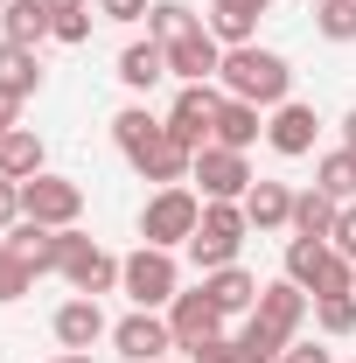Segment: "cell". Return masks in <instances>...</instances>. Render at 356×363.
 <instances>
[{"mask_svg":"<svg viewBox=\"0 0 356 363\" xmlns=\"http://www.w3.org/2000/svg\"><path fill=\"white\" fill-rule=\"evenodd\" d=\"M314 321H321V335H356V294H328V301H314Z\"/></svg>","mask_w":356,"mask_h":363,"instance_id":"cell-30","label":"cell"},{"mask_svg":"<svg viewBox=\"0 0 356 363\" xmlns=\"http://www.w3.org/2000/svg\"><path fill=\"white\" fill-rule=\"evenodd\" d=\"M314 133H321V119H314V105H301V98H287V105H272V119H266V140H272V154H287V161H301V154H314Z\"/></svg>","mask_w":356,"mask_h":363,"instance_id":"cell-14","label":"cell"},{"mask_svg":"<svg viewBox=\"0 0 356 363\" xmlns=\"http://www.w3.org/2000/svg\"><path fill=\"white\" fill-rule=\"evenodd\" d=\"M21 217H35L49 230H70L84 217V189L70 175H35V182H21Z\"/></svg>","mask_w":356,"mask_h":363,"instance_id":"cell-9","label":"cell"},{"mask_svg":"<svg viewBox=\"0 0 356 363\" xmlns=\"http://www.w3.org/2000/svg\"><path fill=\"white\" fill-rule=\"evenodd\" d=\"M217 84L230 91V98H245V105H287V98H294V70H287V56L245 43V49H223Z\"/></svg>","mask_w":356,"mask_h":363,"instance_id":"cell-3","label":"cell"},{"mask_svg":"<svg viewBox=\"0 0 356 363\" xmlns=\"http://www.w3.org/2000/svg\"><path fill=\"white\" fill-rule=\"evenodd\" d=\"M7 252L14 259H28V272L43 279V272H63V230L35 224V217H21V224L7 230Z\"/></svg>","mask_w":356,"mask_h":363,"instance_id":"cell-16","label":"cell"},{"mask_svg":"<svg viewBox=\"0 0 356 363\" xmlns=\"http://www.w3.org/2000/svg\"><path fill=\"white\" fill-rule=\"evenodd\" d=\"M119 266H126V259H112L105 245H91L77 224L63 230V279H70L77 294H91V301H98V294H112V286H119Z\"/></svg>","mask_w":356,"mask_h":363,"instance_id":"cell-8","label":"cell"},{"mask_svg":"<svg viewBox=\"0 0 356 363\" xmlns=\"http://www.w3.org/2000/svg\"><path fill=\"white\" fill-rule=\"evenodd\" d=\"M189 363H259V357H252L238 335H210L203 350H189Z\"/></svg>","mask_w":356,"mask_h":363,"instance_id":"cell-32","label":"cell"},{"mask_svg":"<svg viewBox=\"0 0 356 363\" xmlns=\"http://www.w3.org/2000/svg\"><path fill=\"white\" fill-rule=\"evenodd\" d=\"M196 28H203V21H196L182 0H154V7H147V35H154L161 49H168V43H182V35H196Z\"/></svg>","mask_w":356,"mask_h":363,"instance_id":"cell-27","label":"cell"},{"mask_svg":"<svg viewBox=\"0 0 356 363\" xmlns=\"http://www.w3.org/2000/svg\"><path fill=\"white\" fill-rule=\"evenodd\" d=\"M14 119H21V98H0V140L14 133Z\"/></svg>","mask_w":356,"mask_h":363,"instance_id":"cell-38","label":"cell"},{"mask_svg":"<svg viewBox=\"0 0 356 363\" xmlns=\"http://www.w3.org/2000/svg\"><path fill=\"white\" fill-rule=\"evenodd\" d=\"M35 91H43V63H35V49L0 43V98H35Z\"/></svg>","mask_w":356,"mask_h":363,"instance_id":"cell-24","label":"cell"},{"mask_svg":"<svg viewBox=\"0 0 356 363\" xmlns=\"http://www.w3.org/2000/svg\"><path fill=\"white\" fill-rule=\"evenodd\" d=\"M119 286H126V301H133V308H154V315H161V308L182 294L175 252H161V245H140L133 259L119 266Z\"/></svg>","mask_w":356,"mask_h":363,"instance_id":"cell-7","label":"cell"},{"mask_svg":"<svg viewBox=\"0 0 356 363\" xmlns=\"http://www.w3.org/2000/svg\"><path fill=\"white\" fill-rule=\"evenodd\" d=\"M245 230H252L245 203H203V224H196V238H189V259H196L203 272L238 266V252H245Z\"/></svg>","mask_w":356,"mask_h":363,"instance_id":"cell-6","label":"cell"},{"mask_svg":"<svg viewBox=\"0 0 356 363\" xmlns=\"http://www.w3.org/2000/svg\"><path fill=\"white\" fill-rule=\"evenodd\" d=\"M259 133H266V119H259V105H245V98H230L223 91V105H217V133H210V147H259Z\"/></svg>","mask_w":356,"mask_h":363,"instance_id":"cell-20","label":"cell"},{"mask_svg":"<svg viewBox=\"0 0 356 363\" xmlns=\"http://www.w3.org/2000/svg\"><path fill=\"white\" fill-rule=\"evenodd\" d=\"M14 224H21V182L0 175V230H14Z\"/></svg>","mask_w":356,"mask_h":363,"instance_id":"cell-36","label":"cell"},{"mask_svg":"<svg viewBox=\"0 0 356 363\" xmlns=\"http://www.w3.org/2000/svg\"><path fill=\"white\" fill-rule=\"evenodd\" d=\"M301 321H308V294H301L294 279H272V286H259V308H252V321H245L238 342H245L259 363H279L287 350H294Z\"/></svg>","mask_w":356,"mask_h":363,"instance_id":"cell-2","label":"cell"},{"mask_svg":"<svg viewBox=\"0 0 356 363\" xmlns=\"http://www.w3.org/2000/svg\"><path fill=\"white\" fill-rule=\"evenodd\" d=\"M0 175L7 182H35L43 175V140L28 133V126H14V133L0 140Z\"/></svg>","mask_w":356,"mask_h":363,"instance_id":"cell-26","label":"cell"},{"mask_svg":"<svg viewBox=\"0 0 356 363\" xmlns=\"http://www.w3.org/2000/svg\"><path fill=\"white\" fill-rule=\"evenodd\" d=\"M217 70H223V43L210 35V28H196V35L168 43V77H182V84H210Z\"/></svg>","mask_w":356,"mask_h":363,"instance_id":"cell-15","label":"cell"},{"mask_svg":"<svg viewBox=\"0 0 356 363\" xmlns=\"http://www.w3.org/2000/svg\"><path fill=\"white\" fill-rule=\"evenodd\" d=\"M196 224H203V196H196L189 182L154 189V196H147V210H140V238H147V245H161V252L189 245V238H196Z\"/></svg>","mask_w":356,"mask_h":363,"instance_id":"cell-5","label":"cell"},{"mask_svg":"<svg viewBox=\"0 0 356 363\" xmlns=\"http://www.w3.org/2000/svg\"><path fill=\"white\" fill-rule=\"evenodd\" d=\"M49 14H77V7H84V0H43Z\"/></svg>","mask_w":356,"mask_h":363,"instance_id":"cell-40","label":"cell"},{"mask_svg":"<svg viewBox=\"0 0 356 363\" xmlns=\"http://www.w3.org/2000/svg\"><path fill=\"white\" fill-rule=\"evenodd\" d=\"M28 286H35L28 259H14V252H7V238H0V301H21Z\"/></svg>","mask_w":356,"mask_h":363,"instance_id":"cell-31","label":"cell"},{"mask_svg":"<svg viewBox=\"0 0 356 363\" xmlns=\"http://www.w3.org/2000/svg\"><path fill=\"white\" fill-rule=\"evenodd\" d=\"M161 77H168V49L154 43V35L119 49V84H126V91H154Z\"/></svg>","mask_w":356,"mask_h":363,"instance_id":"cell-22","label":"cell"},{"mask_svg":"<svg viewBox=\"0 0 356 363\" xmlns=\"http://www.w3.org/2000/svg\"><path fill=\"white\" fill-rule=\"evenodd\" d=\"M272 14V0H210V35L230 49H245L259 35V21Z\"/></svg>","mask_w":356,"mask_h":363,"instance_id":"cell-17","label":"cell"},{"mask_svg":"<svg viewBox=\"0 0 356 363\" xmlns=\"http://www.w3.org/2000/svg\"><path fill=\"white\" fill-rule=\"evenodd\" d=\"M203 294L217 301V315L230 321V315H252L259 308V279L245 266H223V272H203Z\"/></svg>","mask_w":356,"mask_h":363,"instance_id":"cell-19","label":"cell"},{"mask_svg":"<svg viewBox=\"0 0 356 363\" xmlns=\"http://www.w3.org/2000/svg\"><path fill=\"white\" fill-rule=\"evenodd\" d=\"M161 363H168V357H161Z\"/></svg>","mask_w":356,"mask_h":363,"instance_id":"cell-44","label":"cell"},{"mask_svg":"<svg viewBox=\"0 0 356 363\" xmlns=\"http://www.w3.org/2000/svg\"><path fill=\"white\" fill-rule=\"evenodd\" d=\"M112 342H119L126 363H161L175 350V328H168V315H154V308H133L126 321H112Z\"/></svg>","mask_w":356,"mask_h":363,"instance_id":"cell-12","label":"cell"},{"mask_svg":"<svg viewBox=\"0 0 356 363\" xmlns=\"http://www.w3.org/2000/svg\"><path fill=\"white\" fill-rule=\"evenodd\" d=\"M112 140H119V154L133 161L140 175H147V182H161V189L189 182V168H196V154H189V147L168 133V119H154L147 105H126V112L112 119Z\"/></svg>","mask_w":356,"mask_h":363,"instance_id":"cell-1","label":"cell"},{"mask_svg":"<svg viewBox=\"0 0 356 363\" xmlns=\"http://www.w3.org/2000/svg\"><path fill=\"white\" fill-rule=\"evenodd\" d=\"M335 217H343V203H335L328 189H301V196H294V238H321V245H328Z\"/></svg>","mask_w":356,"mask_h":363,"instance_id":"cell-25","label":"cell"},{"mask_svg":"<svg viewBox=\"0 0 356 363\" xmlns=\"http://www.w3.org/2000/svg\"><path fill=\"white\" fill-rule=\"evenodd\" d=\"M189 182H203V203H245V189H252L259 175L245 168L238 147H203L196 168H189Z\"/></svg>","mask_w":356,"mask_h":363,"instance_id":"cell-10","label":"cell"},{"mask_svg":"<svg viewBox=\"0 0 356 363\" xmlns=\"http://www.w3.org/2000/svg\"><path fill=\"white\" fill-rule=\"evenodd\" d=\"M343 147H350V154H356V105H350V112H343Z\"/></svg>","mask_w":356,"mask_h":363,"instance_id":"cell-39","label":"cell"},{"mask_svg":"<svg viewBox=\"0 0 356 363\" xmlns=\"http://www.w3.org/2000/svg\"><path fill=\"white\" fill-rule=\"evenodd\" d=\"M98 335H112V328H105V308H98L91 294H77V301L56 308V342H63V350H91Z\"/></svg>","mask_w":356,"mask_h":363,"instance_id":"cell-18","label":"cell"},{"mask_svg":"<svg viewBox=\"0 0 356 363\" xmlns=\"http://www.w3.org/2000/svg\"><path fill=\"white\" fill-rule=\"evenodd\" d=\"M0 14H7V0H0Z\"/></svg>","mask_w":356,"mask_h":363,"instance_id":"cell-42","label":"cell"},{"mask_svg":"<svg viewBox=\"0 0 356 363\" xmlns=\"http://www.w3.org/2000/svg\"><path fill=\"white\" fill-rule=\"evenodd\" d=\"M314 28L328 43H356V0H314Z\"/></svg>","mask_w":356,"mask_h":363,"instance_id":"cell-29","label":"cell"},{"mask_svg":"<svg viewBox=\"0 0 356 363\" xmlns=\"http://www.w3.org/2000/svg\"><path fill=\"white\" fill-rule=\"evenodd\" d=\"M245 217H252V230H294V189L287 182H252Z\"/></svg>","mask_w":356,"mask_h":363,"instance_id":"cell-21","label":"cell"},{"mask_svg":"<svg viewBox=\"0 0 356 363\" xmlns=\"http://www.w3.org/2000/svg\"><path fill=\"white\" fill-rule=\"evenodd\" d=\"M217 105H223L217 84H182L175 91V112H168V133H175L189 154H203L210 133H217Z\"/></svg>","mask_w":356,"mask_h":363,"instance_id":"cell-11","label":"cell"},{"mask_svg":"<svg viewBox=\"0 0 356 363\" xmlns=\"http://www.w3.org/2000/svg\"><path fill=\"white\" fill-rule=\"evenodd\" d=\"M287 279L308 294V301H328V294H356L350 279H356V266L335 252V245H321V238H294L287 245Z\"/></svg>","mask_w":356,"mask_h":363,"instance_id":"cell-4","label":"cell"},{"mask_svg":"<svg viewBox=\"0 0 356 363\" xmlns=\"http://www.w3.org/2000/svg\"><path fill=\"white\" fill-rule=\"evenodd\" d=\"M147 7H154V0H98L105 21H147Z\"/></svg>","mask_w":356,"mask_h":363,"instance_id":"cell-35","label":"cell"},{"mask_svg":"<svg viewBox=\"0 0 356 363\" xmlns=\"http://www.w3.org/2000/svg\"><path fill=\"white\" fill-rule=\"evenodd\" d=\"M43 35H56V14H49L43 0H7V14H0V43L35 49Z\"/></svg>","mask_w":356,"mask_h":363,"instance_id":"cell-23","label":"cell"},{"mask_svg":"<svg viewBox=\"0 0 356 363\" xmlns=\"http://www.w3.org/2000/svg\"><path fill=\"white\" fill-rule=\"evenodd\" d=\"M279 363H328V350H321V342H294Z\"/></svg>","mask_w":356,"mask_h":363,"instance_id":"cell-37","label":"cell"},{"mask_svg":"<svg viewBox=\"0 0 356 363\" xmlns=\"http://www.w3.org/2000/svg\"><path fill=\"white\" fill-rule=\"evenodd\" d=\"M314 189H328L335 203H350V196H356V154H350V147L321 154V168H314Z\"/></svg>","mask_w":356,"mask_h":363,"instance_id":"cell-28","label":"cell"},{"mask_svg":"<svg viewBox=\"0 0 356 363\" xmlns=\"http://www.w3.org/2000/svg\"><path fill=\"white\" fill-rule=\"evenodd\" d=\"M49 363H91V357H84V350H63V357H49Z\"/></svg>","mask_w":356,"mask_h":363,"instance_id":"cell-41","label":"cell"},{"mask_svg":"<svg viewBox=\"0 0 356 363\" xmlns=\"http://www.w3.org/2000/svg\"><path fill=\"white\" fill-rule=\"evenodd\" d=\"M328 245L356 266V210H350V203H343V217H335V230H328Z\"/></svg>","mask_w":356,"mask_h":363,"instance_id":"cell-33","label":"cell"},{"mask_svg":"<svg viewBox=\"0 0 356 363\" xmlns=\"http://www.w3.org/2000/svg\"><path fill=\"white\" fill-rule=\"evenodd\" d=\"M350 286H356V279H350Z\"/></svg>","mask_w":356,"mask_h":363,"instance_id":"cell-43","label":"cell"},{"mask_svg":"<svg viewBox=\"0 0 356 363\" xmlns=\"http://www.w3.org/2000/svg\"><path fill=\"white\" fill-rule=\"evenodd\" d=\"M168 328H175V350H203L210 335H223V315H217V301L196 286V294L168 301Z\"/></svg>","mask_w":356,"mask_h":363,"instance_id":"cell-13","label":"cell"},{"mask_svg":"<svg viewBox=\"0 0 356 363\" xmlns=\"http://www.w3.org/2000/svg\"><path fill=\"white\" fill-rule=\"evenodd\" d=\"M56 43H91V7H77V14H56Z\"/></svg>","mask_w":356,"mask_h":363,"instance_id":"cell-34","label":"cell"}]
</instances>
